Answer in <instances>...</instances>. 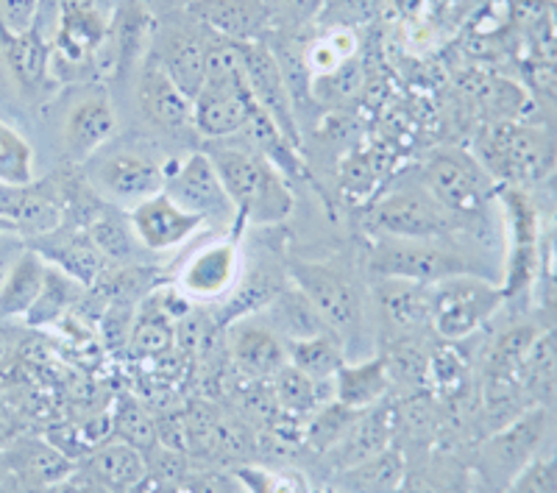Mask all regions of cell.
Listing matches in <instances>:
<instances>
[{"mask_svg": "<svg viewBox=\"0 0 557 493\" xmlns=\"http://www.w3.org/2000/svg\"><path fill=\"white\" fill-rule=\"evenodd\" d=\"M376 234L387 237H412V241H451L457 232L441 204L426 193L421 182L399 184L371 209Z\"/></svg>", "mask_w": 557, "mask_h": 493, "instance_id": "9", "label": "cell"}, {"mask_svg": "<svg viewBox=\"0 0 557 493\" xmlns=\"http://www.w3.org/2000/svg\"><path fill=\"white\" fill-rule=\"evenodd\" d=\"M393 441H396V402L385 398L382 405L357 412L341 441L330 452H323L321 460L323 466H330L332 477H335L357 463H366L368 457L391 449Z\"/></svg>", "mask_w": 557, "mask_h": 493, "instance_id": "18", "label": "cell"}, {"mask_svg": "<svg viewBox=\"0 0 557 493\" xmlns=\"http://www.w3.org/2000/svg\"><path fill=\"white\" fill-rule=\"evenodd\" d=\"M117 128V112L107 89H92L67 109L62 121V146L73 162L96 157Z\"/></svg>", "mask_w": 557, "mask_h": 493, "instance_id": "20", "label": "cell"}, {"mask_svg": "<svg viewBox=\"0 0 557 493\" xmlns=\"http://www.w3.org/2000/svg\"><path fill=\"white\" fill-rule=\"evenodd\" d=\"M0 223L26 243L57 232L64 223L57 182L34 178L32 184H0Z\"/></svg>", "mask_w": 557, "mask_h": 493, "instance_id": "15", "label": "cell"}, {"mask_svg": "<svg viewBox=\"0 0 557 493\" xmlns=\"http://www.w3.org/2000/svg\"><path fill=\"white\" fill-rule=\"evenodd\" d=\"M368 271L374 279H405L416 285H437L457 273H480L451 241H412L387 234H376L371 243Z\"/></svg>", "mask_w": 557, "mask_h": 493, "instance_id": "8", "label": "cell"}, {"mask_svg": "<svg viewBox=\"0 0 557 493\" xmlns=\"http://www.w3.org/2000/svg\"><path fill=\"white\" fill-rule=\"evenodd\" d=\"M432 285H416L405 279H374L376 321L387 341H410L432 335Z\"/></svg>", "mask_w": 557, "mask_h": 493, "instance_id": "14", "label": "cell"}, {"mask_svg": "<svg viewBox=\"0 0 557 493\" xmlns=\"http://www.w3.org/2000/svg\"><path fill=\"white\" fill-rule=\"evenodd\" d=\"M557 441V410L555 407H527L521 416L507 421L499 430L482 435L474 452L471 474L485 480L487 485H510L521 468L539 457L541 452Z\"/></svg>", "mask_w": 557, "mask_h": 493, "instance_id": "4", "label": "cell"}, {"mask_svg": "<svg viewBox=\"0 0 557 493\" xmlns=\"http://www.w3.org/2000/svg\"><path fill=\"white\" fill-rule=\"evenodd\" d=\"M521 391L530 407L557 405V321L541 323L521 368Z\"/></svg>", "mask_w": 557, "mask_h": 493, "instance_id": "30", "label": "cell"}, {"mask_svg": "<svg viewBox=\"0 0 557 493\" xmlns=\"http://www.w3.org/2000/svg\"><path fill=\"white\" fill-rule=\"evenodd\" d=\"M287 279L310 298V304L323 318V323L346 343L357 341L368 326L366 291L355 276L330 262L290 260Z\"/></svg>", "mask_w": 557, "mask_h": 493, "instance_id": "5", "label": "cell"}, {"mask_svg": "<svg viewBox=\"0 0 557 493\" xmlns=\"http://www.w3.org/2000/svg\"><path fill=\"white\" fill-rule=\"evenodd\" d=\"M432 335L444 343H462L494 321L507 307L499 282L480 273H457L430 287Z\"/></svg>", "mask_w": 557, "mask_h": 493, "instance_id": "6", "label": "cell"}, {"mask_svg": "<svg viewBox=\"0 0 557 493\" xmlns=\"http://www.w3.org/2000/svg\"><path fill=\"white\" fill-rule=\"evenodd\" d=\"M228 352L243 373L253 380H271L287 366V343L262 321L260 316H246L232 321Z\"/></svg>", "mask_w": 557, "mask_h": 493, "instance_id": "23", "label": "cell"}, {"mask_svg": "<svg viewBox=\"0 0 557 493\" xmlns=\"http://www.w3.org/2000/svg\"><path fill=\"white\" fill-rule=\"evenodd\" d=\"M9 468H12L14 482L28 488L32 493L48 491L59 482L76 474V460H70L59 446H53L45 437H23L14 441L7 452Z\"/></svg>", "mask_w": 557, "mask_h": 493, "instance_id": "24", "label": "cell"}, {"mask_svg": "<svg viewBox=\"0 0 557 493\" xmlns=\"http://www.w3.org/2000/svg\"><path fill=\"white\" fill-rule=\"evenodd\" d=\"M393 380L382 357L348 360L332 380V398L351 412H366L391 398Z\"/></svg>", "mask_w": 557, "mask_h": 493, "instance_id": "26", "label": "cell"}, {"mask_svg": "<svg viewBox=\"0 0 557 493\" xmlns=\"http://www.w3.org/2000/svg\"><path fill=\"white\" fill-rule=\"evenodd\" d=\"M182 488L184 493H246L235 471H190Z\"/></svg>", "mask_w": 557, "mask_h": 493, "instance_id": "45", "label": "cell"}, {"mask_svg": "<svg viewBox=\"0 0 557 493\" xmlns=\"http://www.w3.org/2000/svg\"><path fill=\"white\" fill-rule=\"evenodd\" d=\"M505 493H557V441L549 443L539 457H532L510 480Z\"/></svg>", "mask_w": 557, "mask_h": 493, "instance_id": "41", "label": "cell"}, {"mask_svg": "<svg viewBox=\"0 0 557 493\" xmlns=\"http://www.w3.org/2000/svg\"><path fill=\"white\" fill-rule=\"evenodd\" d=\"M134 93L139 112L153 128L171 134L193 128V98L184 96V89L151 57L139 64Z\"/></svg>", "mask_w": 557, "mask_h": 493, "instance_id": "19", "label": "cell"}, {"mask_svg": "<svg viewBox=\"0 0 557 493\" xmlns=\"http://www.w3.org/2000/svg\"><path fill=\"white\" fill-rule=\"evenodd\" d=\"M45 276H48V262L42 260V254L34 251L26 243V248L17 254V260L12 262V268L0 282V318L3 321H17V318L26 321L39 293H42Z\"/></svg>", "mask_w": 557, "mask_h": 493, "instance_id": "29", "label": "cell"}, {"mask_svg": "<svg viewBox=\"0 0 557 493\" xmlns=\"http://www.w3.org/2000/svg\"><path fill=\"white\" fill-rule=\"evenodd\" d=\"M552 178H555V182H557V171H555V173H552Z\"/></svg>", "mask_w": 557, "mask_h": 493, "instance_id": "53", "label": "cell"}, {"mask_svg": "<svg viewBox=\"0 0 557 493\" xmlns=\"http://www.w3.org/2000/svg\"><path fill=\"white\" fill-rule=\"evenodd\" d=\"M162 190L173 198L182 209L201 218L212 226H228L237 221V209L218 176L215 164L207 151L187 153L184 159L173 162L165 171V187Z\"/></svg>", "mask_w": 557, "mask_h": 493, "instance_id": "11", "label": "cell"}, {"mask_svg": "<svg viewBox=\"0 0 557 493\" xmlns=\"http://www.w3.org/2000/svg\"><path fill=\"white\" fill-rule=\"evenodd\" d=\"M535 291L541 296V307L552 321H557V229L544 237V251H541V271Z\"/></svg>", "mask_w": 557, "mask_h": 493, "instance_id": "44", "label": "cell"}, {"mask_svg": "<svg viewBox=\"0 0 557 493\" xmlns=\"http://www.w3.org/2000/svg\"><path fill=\"white\" fill-rule=\"evenodd\" d=\"M114 424V437H121V441L132 443L137 446L143 455L146 452H153L159 446V432H157V421L148 416V410L134 398H126L117 405L112 416Z\"/></svg>", "mask_w": 557, "mask_h": 493, "instance_id": "39", "label": "cell"}, {"mask_svg": "<svg viewBox=\"0 0 557 493\" xmlns=\"http://www.w3.org/2000/svg\"><path fill=\"white\" fill-rule=\"evenodd\" d=\"M407 477V457L399 446L368 457L366 463L346 468L332 477L337 493H401Z\"/></svg>", "mask_w": 557, "mask_h": 493, "instance_id": "31", "label": "cell"}, {"mask_svg": "<svg viewBox=\"0 0 557 493\" xmlns=\"http://www.w3.org/2000/svg\"><path fill=\"white\" fill-rule=\"evenodd\" d=\"M357 39L348 28H335V32L323 34L321 39L310 45L305 51L307 70H312L315 76H330L335 73L341 64H346L348 59L355 57Z\"/></svg>", "mask_w": 557, "mask_h": 493, "instance_id": "40", "label": "cell"}, {"mask_svg": "<svg viewBox=\"0 0 557 493\" xmlns=\"http://www.w3.org/2000/svg\"><path fill=\"white\" fill-rule=\"evenodd\" d=\"M499 212L505 226V266L499 285L507 304L527 298L535 291L541 271V212L524 187H499Z\"/></svg>", "mask_w": 557, "mask_h": 493, "instance_id": "7", "label": "cell"}, {"mask_svg": "<svg viewBox=\"0 0 557 493\" xmlns=\"http://www.w3.org/2000/svg\"><path fill=\"white\" fill-rule=\"evenodd\" d=\"M87 480L107 493H137L148 482V460L132 443L109 437L87 455Z\"/></svg>", "mask_w": 557, "mask_h": 493, "instance_id": "25", "label": "cell"}, {"mask_svg": "<svg viewBox=\"0 0 557 493\" xmlns=\"http://www.w3.org/2000/svg\"><path fill=\"white\" fill-rule=\"evenodd\" d=\"M14 488H17V482H14L12 468H9V463H7V457H3V452H0V493H12Z\"/></svg>", "mask_w": 557, "mask_h": 493, "instance_id": "48", "label": "cell"}, {"mask_svg": "<svg viewBox=\"0 0 557 493\" xmlns=\"http://www.w3.org/2000/svg\"><path fill=\"white\" fill-rule=\"evenodd\" d=\"M34 182V148L23 134L0 121V184Z\"/></svg>", "mask_w": 557, "mask_h": 493, "instance_id": "37", "label": "cell"}, {"mask_svg": "<svg viewBox=\"0 0 557 493\" xmlns=\"http://www.w3.org/2000/svg\"><path fill=\"white\" fill-rule=\"evenodd\" d=\"M203 26L237 42H257V34L271 17V3L265 0H201L190 9Z\"/></svg>", "mask_w": 557, "mask_h": 493, "instance_id": "28", "label": "cell"}, {"mask_svg": "<svg viewBox=\"0 0 557 493\" xmlns=\"http://www.w3.org/2000/svg\"><path fill=\"white\" fill-rule=\"evenodd\" d=\"M112 14L98 0H59V28L53 53L67 64H84L101 53Z\"/></svg>", "mask_w": 557, "mask_h": 493, "instance_id": "21", "label": "cell"}, {"mask_svg": "<svg viewBox=\"0 0 557 493\" xmlns=\"http://www.w3.org/2000/svg\"><path fill=\"white\" fill-rule=\"evenodd\" d=\"M243 279L240 246L232 241H212L193 251L178 268L176 287L190 301H223L237 291Z\"/></svg>", "mask_w": 557, "mask_h": 493, "instance_id": "13", "label": "cell"}, {"mask_svg": "<svg viewBox=\"0 0 557 493\" xmlns=\"http://www.w3.org/2000/svg\"><path fill=\"white\" fill-rule=\"evenodd\" d=\"M212 28H207L193 14V20L171 17L168 23L153 26L148 57L165 70L168 76L184 89V96L193 98L201 93L207 76V45Z\"/></svg>", "mask_w": 557, "mask_h": 493, "instance_id": "10", "label": "cell"}, {"mask_svg": "<svg viewBox=\"0 0 557 493\" xmlns=\"http://www.w3.org/2000/svg\"><path fill=\"white\" fill-rule=\"evenodd\" d=\"M89 182L114 207H137L165 187V168L143 151H114L89 168Z\"/></svg>", "mask_w": 557, "mask_h": 493, "instance_id": "12", "label": "cell"}, {"mask_svg": "<svg viewBox=\"0 0 557 493\" xmlns=\"http://www.w3.org/2000/svg\"><path fill=\"white\" fill-rule=\"evenodd\" d=\"M148 316L151 318H139L137 321V326H134L132 332V341L143 355H159V352L171 348L173 329L165 310L148 312Z\"/></svg>", "mask_w": 557, "mask_h": 493, "instance_id": "43", "label": "cell"}, {"mask_svg": "<svg viewBox=\"0 0 557 493\" xmlns=\"http://www.w3.org/2000/svg\"><path fill=\"white\" fill-rule=\"evenodd\" d=\"M23 352V332L14 326V321L0 318V371L12 366Z\"/></svg>", "mask_w": 557, "mask_h": 493, "instance_id": "46", "label": "cell"}, {"mask_svg": "<svg viewBox=\"0 0 557 493\" xmlns=\"http://www.w3.org/2000/svg\"><path fill=\"white\" fill-rule=\"evenodd\" d=\"M26 248V241L17 237V234H0V282L7 276V271L12 268V262L17 260V254Z\"/></svg>", "mask_w": 557, "mask_h": 493, "instance_id": "47", "label": "cell"}, {"mask_svg": "<svg viewBox=\"0 0 557 493\" xmlns=\"http://www.w3.org/2000/svg\"><path fill=\"white\" fill-rule=\"evenodd\" d=\"M207 157L235 204L237 218L257 226H276L293 212V193L285 173L251 146H232L215 139Z\"/></svg>", "mask_w": 557, "mask_h": 493, "instance_id": "1", "label": "cell"}, {"mask_svg": "<svg viewBox=\"0 0 557 493\" xmlns=\"http://www.w3.org/2000/svg\"><path fill=\"white\" fill-rule=\"evenodd\" d=\"M271 387H273V405L278 407L287 416L296 418H307L323 405V402H330L332 396V382H315L310 380L307 373H301L298 368H293L287 362L285 368L271 377Z\"/></svg>", "mask_w": 557, "mask_h": 493, "instance_id": "34", "label": "cell"}, {"mask_svg": "<svg viewBox=\"0 0 557 493\" xmlns=\"http://www.w3.org/2000/svg\"><path fill=\"white\" fill-rule=\"evenodd\" d=\"M0 234H9V232H7V229H3V223H0Z\"/></svg>", "mask_w": 557, "mask_h": 493, "instance_id": "51", "label": "cell"}, {"mask_svg": "<svg viewBox=\"0 0 557 493\" xmlns=\"http://www.w3.org/2000/svg\"><path fill=\"white\" fill-rule=\"evenodd\" d=\"M82 282H76V279L67 276V273L59 271V268L48 266L45 287L42 293H39L37 304L32 307V312L26 316V323H32V326H48V323L59 321V318L82 298Z\"/></svg>", "mask_w": 557, "mask_h": 493, "instance_id": "35", "label": "cell"}, {"mask_svg": "<svg viewBox=\"0 0 557 493\" xmlns=\"http://www.w3.org/2000/svg\"><path fill=\"white\" fill-rule=\"evenodd\" d=\"M235 477L246 493H312L307 477L287 466H240Z\"/></svg>", "mask_w": 557, "mask_h": 493, "instance_id": "38", "label": "cell"}, {"mask_svg": "<svg viewBox=\"0 0 557 493\" xmlns=\"http://www.w3.org/2000/svg\"><path fill=\"white\" fill-rule=\"evenodd\" d=\"M257 316H260L285 343L307 341V337H315L321 335V332H332V329L323 323V318L318 316V310L310 304V298L298 291L290 279L278 287L276 296H273Z\"/></svg>", "mask_w": 557, "mask_h": 493, "instance_id": "27", "label": "cell"}, {"mask_svg": "<svg viewBox=\"0 0 557 493\" xmlns=\"http://www.w3.org/2000/svg\"><path fill=\"white\" fill-rule=\"evenodd\" d=\"M323 493H337V491H335V488H332V491H323Z\"/></svg>", "mask_w": 557, "mask_h": 493, "instance_id": "52", "label": "cell"}, {"mask_svg": "<svg viewBox=\"0 0 557 493\" xmlns=\"http://www.w3.org/2000/svg\"><path fill=\"white\" fill-rule=\"evenodd\" d=\"M287 360L293 368L307 373L315 382H332L335 373L348 362L346 343L335 332H321L307 341L287 343Z\"/></svg>", "mask_w": 557, "mask_h": 493, "instance_id": "33", "label": "cell"}, {"mask_svg": "<svg viewBox=\"0 0 557 493\" xmlns=\"http://www.w3.org/2000/svg\"><path fill=\"white\" fill-rule=\"evenodd\" d=\"M243 73L262 112L278 126V132L298 148L296 109L287 78L276 62V53L265 42H243Z\"/></svg>", "mask_w": 557, "mask_h": 493, "instance_id": "17", "label": "cell"}, {"mask_svg": "<svg viewBox=\"0 0 557 493\" xmlns=\"http://www.w3.org/2000/svg\"><path fill=\"white\" fill-rule=\"evenodd\" d=\"M126 218L139 246L153 254L187 246L207 226L201 218L178 207L165 190L146 198V201H139L137 207L128 209Z\"/></svg>", "mask_w": 557, "mask_h": 493, "instance_id": "16", "label": "cell"}, {"mask_svg": "<svg viewBox=\"0 0 557 493\" xmlns=\"http://www.w3.org/2000/svg\"><path fill=\"white\" fill-rule=\"evenodd\" d=\"M28 246L34 251L42 254V260L48 266L59 268L67 276H73L76 282H82L84 287L98 285L107 273V257H103L101 248L96 246V241L89 237L87 229L70 226L62 223L57 232L42 234V237H34L28 241Z\"/></svg>", "mask_w": 557, "mask_h": 493, "instance_id": "22", "label": "cell"}, {"mask_svg": "<svg viewBox=\"0 0 557 493\" xmlns=\"http://www.w3.org/2000/svg\"><path fill=\"white\" fill-rule=\"evenodd\" d=\"M469 493H505V491H502V488L487 485L485 480H480V477L471 474V471H469Z\"/></svg>", "mask_w": 557, "mask_h": 493, "instance_id": "49", "label": "cell"}, {"mask_svg": "<svg viewBox=\"0 0 557 493\" xmlns=\"http://www.w3.org/2000/svg\"><path fill=\"white\" fill-rule=\"evenodd\" d=\"M418 182L441 204L455 229L485 221L491 207L499 201V184L494 176L474 153L455 146L432 151L418 171Z\"/></svg>", "mask_w": 557, "mask_h": 493, "instance_id": "2", "label": "cell"}, {"mask_svg": "<svg viewBox=\"0 0 557 493\" xmlns=\"http://www.w3.org/2000/svg\"><path fill=\"white\" fill-rule=\"evenodd\" d=\"M357 412L346 410L343 405H337L335 398L330 402H323L312 416L305 418V443L310 446V452L315 455H323V452H330L337 441L343 437V432L348 430V424L355 421Z\"/></svg>", "mask_w": 557, "mask_h": 493, "instance_id": "36", "label": "cell"}, {"mask_svg": "<svg viewBox=\"0 0 557 493\" xmlns=\"http://www.w3.org/2000/svg\"><path fill=\"white\" fill-rule=\"evenodd\" d=\"M555 410H557V405H555Z\"/></svg>", "mask_w": 557, "mask_h": 493, "instance_id": "54", "label": "cell"}, {"mask_svg": "<svg viewBox=\"0 0 557 493\" xmlns=\"http://www.w3.org/2000/svg\"><path fill=\"white\" fill-rule=\"evenodd\" d=\"M42 12V0H0V34L3 39L34 32Z\"/></svg>", "mask_w": 557, "mask_h": 493, "instance_id": "42", "label": "cell"}, {"mask_svg": "<svg viewBox=\"0 0 557 493\" xmlns=\"http://www.w3.org/2000/svg\"><path fill=\"white\" fill-rule=\"evenodd\" d=\"M476 159L499 187H530L557 171V139L527 123H494L476 139Z\"/></svg>", "mask_w": 557, "mask_h": 493, "instance_id": "3", "label": "cell"}, {"mask_svg": "<svg viewBox=\"0 0 557 493\" xmlns=\"http://www.w3.org/2000/svg\"><path fill=\"white\" fill-rule=\"evenodd\" d=\"M7 62L12 70L17 87L26 96H37L42 93L48 78H51V62H53V45L45 39L39 32V23L34 32L23 34V37L7 39Z\"/></svg>", "mask_w": 557, "mask_h": 493, "instance_id": "32", "label": "cell"}, {"mask_svg": "<svg viewBox=\"0 0 557 493\" xmlns=\"http://www.w3.org/2000/svg\"><path fill=\"white\" fill-rule=\"evenodd\" d=\"M171 3L176 9H196L198 3H201V0H171Z\"/></svg>", "mask_w": 557, "mask_h": 493, "instance_id": "50", "label": "cell"}]
</instances>
